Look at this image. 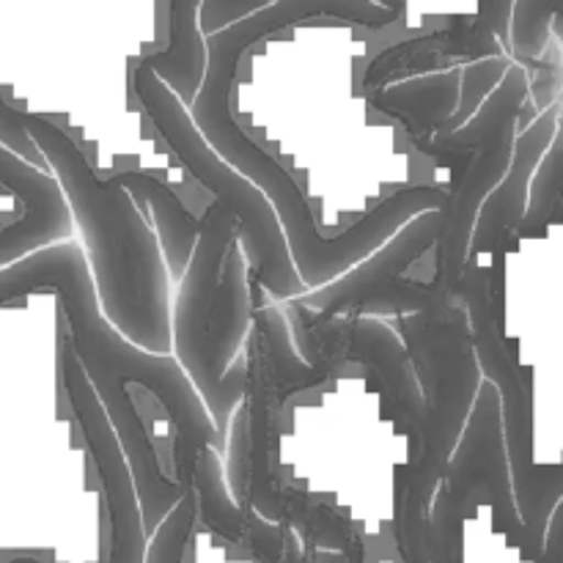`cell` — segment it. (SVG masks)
<instances>
[{"mask_svg":"<svg viewBox=\"0 0 563 563\" xmlns=\"http://www.w3.org/2000/svg\"><path fill=\"white\" fill-rule=\"evenodd\" d=\"M416 366L423 396L421 432L394 473V555L399 563H432L429 522L438 489L465 438L484 383L465 300L394 319Z\"/></svg>","mask_w":563,"mask_h":563,"instance_id":"obj_5","label":"cell"},{"mask_svg":"<svg viewBox=\"0 0 563 563\" xmlns=\"http://www.w3.org/2000/svg\"><path fill=\"white\" fill-rule=\"evenodd\" d=\"M563 0H517L511 16V55L520 64L539 69L553 44V27Z\"/></svg>","mask_w":563,"mask_h":563,"instance_id":"obj_14","label":"cell"},{"mask_svg":"<svg viewBox=\"0 0 563 563\" xmlns=\"http://www.w3.org/2000/svg\"><path fill=\"white\" fill-rule=\"evenodd\" d=\"M539 563H563V498L553 509V515H550L542 559H539Z\"/></svg>","mask_w":563,"mask_h":563,"instance_id":"obj_19","label":"cell"},{"mask_svg":"<svg viewBox=\"0 0 563 563\" xmlns=\"http://www.w3.org/2000/svg\"><path fill=\"white\" fill-rule=\"evenodd\" d=\"M0 143L9 146L14 154H20V157L27 159L31 165H36V168L49 170L47 159L42 157V152H38V146L33 143V137L27 135L25 130V110L14 108V104L3 97V91H0Z\"/></svg>","mask_w":563,"mask_h":563,"instance_id":"obj_16","label":"cell"},{"mask_svg":"<svg viewBox=\"0 0 563 563\" xmlns=\"http://www.w3.org/2000/svg\"><path fill=\"white\" fill-rule=\"evenodd\" d=\"M253 328V297L240 223L209 198L196 251L174 297V357L201 394L220 438L229 445L231 418L251 383L245 344Z\"/></svg>","mask_w":563,"mask_h":563,"instance_id":"obj_6","label":"cell"},{"mask_svg":"<svg viewBox=\"0 0 563 563\" xmlns=\"http://www.w3.org/2000/svg\"><path fill=\"white\" fill-rule=\"evenodd\" d=\"M132 93L146 119L152 121L163 146L190 176L192 185L207 198L223 203L240 223L253 308H262L267 302L284 306L308 295L291 258L284 223L269 198L209 146L192 121L190 108L141 60L132 66Z\"/></svg>","mask_w":563,"mask_h":563,"instance_id":"obj_8","label":"cell"},{"mask_svg":"<svg viewBox=\"0 0 563 563\" xmlns=\"http://www.w3.org/2000/svg\"><path fill=\"white\" fill-rule=\"evenodd\" d=\"M0 187L16 198L25 218L38 220V223L58 231L64 240H71L75 218H71V209L66 203L58 179L49 170H42L22 159L3 143H0Z\"/></svg>","mask_w":563,"mask_h":563,"instance_id":"obj_13","label":"cell"},{"mask_svg":"<svg viewBox=\"0 0 563 563\" xmlns=\"http://www.w3.org/2000/svg\"><path fill=\"white\" fill-rule=\"evenodd\" d=\"M561 132H563V108H561Z\"/></svg>","mask_w":563,"mask_h":563,"instance_id":"obj_21","label":"cell"},{"mask_svg":"<svg viewBox=\"0 0 563 563\" xmlns=\"http://www.w3.org/2000/svg\"><path fill=\"white\" fill-rule=\"evenodd\" d=\"M198 531H201V500L196 489H190L154 531V537H148L146 563H185Z\"/></svg>","mask_w":563,"mask_h":563,"instance_id":"obj_15","label":"cell"},{"mask_svg":"<svg viewBox=\"0 0 563 563\" xmlns=\"http://www.w3.org/2000/svg\"><path fill=\"white\" fill-rule=\"evenodd\" d=\"M517 0H478V11L473 14V27L484 42L511 53V16Z\"/></svg>","mask_w":563,"mask_h":563,"instance_id":"obj_17","label":"cell"},{"mask_svg":"<svg viewBox=\"0 0 563 563\" xmlns=\"http://www.w3.org/2000/svg\"><path fill=\"white\" fill-rule=\"evenodd\" d=\"M25 130L64 190L108 322L141 350L174 355V280L154 223L58 121L25 110Z\"/></svg>","mask_w":563,"mask_h":563,"instance_id":"obj_4","label":"cell"},{"mask_svg":"<svg viewBox=\"0 0 563 563\" xmlns=\"http://www.w3.org/2000/svg\"><path fill=\"white\" fill-rule=\"evenodd\" d=\"M443 236V209L418 214L385 247L357 264L333 284L308 291L300 300L324 319L368 317L396 319L405 313L432 311L427 295L416 284V269Z\"/></svg>","mask_w":563,"mask_h":563,"instance_id":"obj_10","label":"cell"},{"mask_svg":"<svg viewBox=\"0 0 563 563\" xmlns=\"http://www.w3.org/2000/svg\"><path fill=\"white\" fill-rule=\"evenodd\" d=\"M533 104V69L515 60L500 86L462 126H449L412 146L440 179L449 203L443 209V236L416 269V284L429 306L460 300L471 258L473 231L487 198L498 190L515 163L517 137L526 130L522 115Z\"/></svg>","mask_w":563,"mask_h":563,"instance_id":"obj_7","label":"cell"},{"mask_svg":"<svg viewBox=\"0 0 563 563\" xmlns=\"http://www.w3.org/2000/svg\"><path fill=\"white\" fill-rule=\"evenodd\" d=\"M201 5L203 0H168V42L141 58L187 108L196 102L209 66Z\"/></svg>","mask_w":563,"mask_h":563,"instance_id":"obj_12","label":"cell"},{"mask_svg":"<svg viewBox=\"0 0 563 563\" xmlns=\"http://www.w3.org/2000/svg\"><path fill=\"white\" fill-rule=\"evenodd\" d=\"M53 295L60 328L97 390L135 476L146 537L190 489L201 500V528L236 550L273 563L289 531L240 509L225 482V440L174 355H154L126 341L102 313L80 242L42 247L0 269V308Z\"/></svg>","mask_w":563,"mask_h":563,"instance_id":"obj_1","label":"cell"},{"mask_svg":"<svg viewBox=\"0 0 563 563\" xmlns=\"http://www.w3.org/2000/svg\"><path fill=\"white\" fill-rule=\"evenodd\" d=\"M278 3V0H203L201 5V31L203 36L225 31L234 22L245 20V16L256 14V11L267 9V5Z\"/></svg>","mask_w":563,"mask_h":563,"instance_id":"obj_18","label":"cell"},{"mask_svg":"<svg viewBox=\"0 0 563 563\" xmlns=\"http://www.w3.org/2000/svg\"><path fill=\"white\" fill-rule=\"evenodd\" d=\"M251 383L240 410L231 418L225 482L236 506L275 526L291 528L308 548L368 561L372 548L355 522L328 504L291 487L280 473L284 412L300 396L328 388L333 372L300 355L284 306L253 308V328L245 344Z\"/></svg>","mask_w":563,"mask_h":563,"instance_id":"obj_3","label":"cell"},{"mask_svg":"<svg viewBox=\"0 0 563 563\" xmlns=\"http://www.w3.org/2000/svg\"><path fill=\"white\" fill-rule=\"evenodd\" d=\"M553 42L559 44L561 53H563V5H561V14L559 20H555V27H553Z\"/></svg>","mask_w":563,"mask_h":563,"instance_id":"obj_20","label":"cell"},{"mask_svg":"<svg viewBox=\"0 0 563 563\" xmlns=\"http://www.w3.org/2000/svg\"><path fill=\"white\" fill-rule=\"evenodd\" d=\"M258 42L262 36L251 20H240L225 31L207 36V77L190 113L209 146L269 198L284 223L302 284L308 291H317L374 256L418 214L445 209L449 196L434 181H418L390 192L339 234L324 229L295 174L273 152H267L234 113L240 64Z\"/></svg>","mask_w":563,"mask_h":563,"instance_id":"obj_2","label":"cell"},{"mask_svg":"<svg viewBox=\"0 0 563 563\" xmlns=\"http://www.w3.org/2000/svg\"><path fill=\"white\" fill-rule=\"evenodd\" d=\"M478 504L493 509L495 531L504 533L509 548L520 550L522 561L537 563L517 506L515 473L506 449L504 399L498 385L489 379L478 388L465 438L451 460L443 487L434 495L429 522L432 563H465V520Z\"/></svg>","mask_w":563,"mask_h":563,"instance_id":"obj_9","label":"cell"},{"mask_svg":"<svg viewBox=\"0 0 563 563\" xmlns=\"http://www.w3.org/2000/svg\"><path fill=\"white\" fill-rule=\"evenodd\" d=\"M462 80H465V66L432 71L383 88L366 102L374 113L385 115L396 130H401L412 148L443 132L456 119L462 104Z\"/></svg>","mask_w":563,"mask_h":563,"instance_id":"obj_11","label":"cell"}]
</instances>
